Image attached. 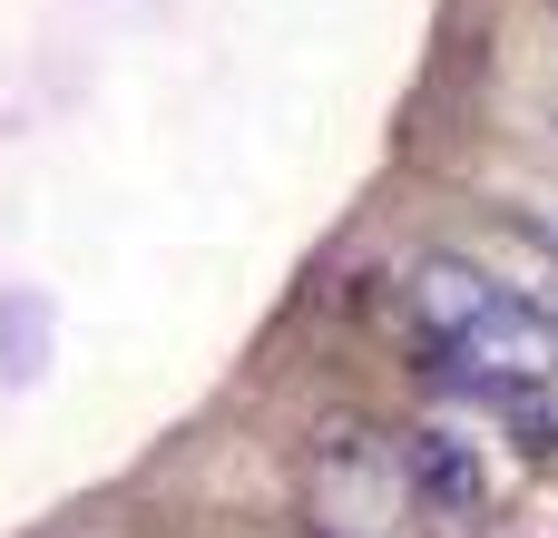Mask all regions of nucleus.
I'll list each match as a JSON object with an SVG mask.
<instances>
[{
	"label": "nucleus",
	"mask_w": 558,
	"mask_h": 538,
	"mask_svg": "<svg viewBox=\"0 0 558 538\" xmlns=\"http://www.w3.org/2000/svg\"><path fill=\"white\" fill-rule=\"evenodd\" d=\"M412 323L441 353H471L490 372H539V382H558V323L520 284H500L490 265H471V255H432L412 274Z\"/></svg>",
	"instance_id": "1"
},
{
	"label": "nucleus",
	"mask_w": 558,
	"mask_h": 538,
	"mask_svg": "<svg viewBox=\"0 0 558 538\" xmlns=\"http://www.w3.org/2000/svg\"><path fill=\"white\" fill-rule=\"evenodd\" d=\"M314 519H324V538H392L412 519L402 451H383L373 431H324V451H314Z\"/></svg>",
	"instance_id": "2"
},
{
	"label": "nucleus",
	"mask_w": 558,
	"mask_h": 538,
	"mask_svg": "<svg viewBox=\"0 0 558 538\" xmlns=\"http://www.w3.org/2000/svg\"><path fill=\"white\" fill-rule=\"evenodd\" d=\"M402 480H412V510H441V519H481L490 510V470H481V451H471L461 421L402 431Z\"/></svg>",
	"instance_id": "3"
},
{
	"label": "nucleus",
	"mask_w": 558,
	"mask_h": 538,
	"mask_svg": "<svg viewBox=\"0 0 558 538\" xmlns=\"http://www.w3.org/2000/svg\"><path fill=\"white\" fill-rule=\"evenodd\" d=\"M539 245H549V255H558V216H549V225H539Z\"/></svg>",
	"instance_id": "4"
}]
</instances>
